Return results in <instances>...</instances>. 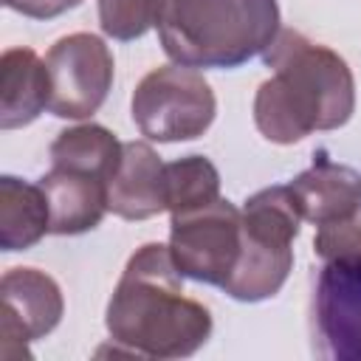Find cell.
<instances>
[{"mask_svg": "<svg viewBox=\"0 0 361 361\" xmlns=\"http://www.w3.org/2000/svg\"><path fill=\"white\" fill-rule=\"evenodd\" d=\"M274 71L257 87L254 124L274 144H296L316 130H338L355 110V79L344 56L307 39L296 28H279L262 51Z\"/></svg>", "mask_w": 361, "mask_h": 361, "instance_id": "obj_1", "label": "cell"}, {"mask_svg": "<svg viewBox=\"0 0 361 361\" xmlns=\"http://www.w3.org/2000/svg\"><path fill=\"white\" fill-rule=\"evenodd\" d=\"M104 324L113 344L144 358H186L212 336L209 307L183 296V274L161 243H147L127 259Z\"/></svg>", "mask_w": 361, "mask_h": 361, "instance_id": "obj_2", "label": "cell"}, {"mask_svg": "<svg viewBox=\"0 0 361 361\" xmlns=\"http://www.w3.org/2000/svg\"><path fill=\"white\" fill-rule=\"evenodd\" d=\"M158 39L186 68H240L279 34L276 0H161Z\"/></svg>", "mask_w": 361, "mask_h": 361, "instance_id": "obj_3", "label": "cell"}, {"mask_svg": "<svg viewBox=\"0 0 361 361\" xmlns=\"http://www.w3.org/2000/svg\"><path fill=\"white\" fill-rule=\"evenodd\" d=\"M240 214L243 248L223 290L237 302H262L285 285L293 268V240L305 217L288 183L254 192Z\"/></svg>", "mask_w": 361, "mask_h": 361, "instance_id": "obj_4", "label": "cell"}, {"mask_svg": "<svg viewBox=\"0 0 361 361\" xmlns=\"http://www.w3.org/2000/svg\"><path fill=\"white\" fill-rule=\"evenodd\" d=\"M133 121L144 138L158 144L200 138L217 113L212 85L186 65H161L133 90Z\"/></svg>", "mask_w": 361, "mask_h": 361, "instance_id": "obj_5", "label": "cell"}, {"mask_svg": "<svg viewBox=\"0 0 361 361\" xmlns=\"http://www.w3.org/2000/svg\"><path fill=\"white\" fill-rule=\"evenodd\" d=\"M240 248L243 214L231 200L217 197L209 206L172 214L169 251L186 279L223 288L240 259Z\"/></svg>", "mask_w": 361, "mask_h": 361, "instance_id": "obj_6", "label": "cell"}, {"mask_svg": "<svg viewBox=\"0 0 361 361\" xmlns=\"http://www.w3.org/2000/svg\"><path fill=\"white\" fill-rule=\"evenodd\" d=\"M51 102L56 118H90L113 87V54L96 34L76 31L51 45L45 54Z\"/></svg>", "mask_w": 361, "mask_h": 361, "instance_id": "obj_7", "label": "cell"}, {"mask_svg": "<svg viewBox=\"0 0 361 361\" xmlns=\"http://www.w3.org/2000/svg\"><path fill=\"white\" fill-rule=\"evenodd\" d=\"M0 353L28 355V344L48 336L65 313V299L54 276L37 268H11L0 279Z\"/></svg>", "mask_w": 361, "mask_h": 361, "instance_id": "obj_8", "label": "cell"}, {"mask_svg": "<svg viewBox=\"0 0 361 361\" xmlns=\"http://www.w3.org/2000/svg\"><path fill=\"white\" fill-rule=\"evenodd\" d=\"M322 353L338 361H361V257L324 259L313 293Z\"/></svg>", "mask_w": 361, "mask_h": 361, "instance_id": "obj_9", "label": "cell"}, {"mask_svg": "<svg viewBox=\"0 0 361 361\" xmlns=\"http://www.w3.org/2000/svg\"><path fill=\"white\" fill-rule=\"evenodd\" d=\"M164 161L147 141H127L107 180V209L121 220H147L166 212Z\"/></svg>", "mask_w": 361, "mask_h": 361, "instance_id": "obj_10", "label": "cell"}, {"mask_svg": "<svg viewBox=\"0 0 361 361\" xmlns=\"http://www.w3.org/2000/svg\"><path fill=\"white\" fill-rule=\"evenodd\" d=\"M299 212L313 226H324L353 214L361 206V172L327 158L324 149L313 155V164L290 183Z\"/></svg>", "mask_w": 361, "mask_h": 361, "instance_id": "obj_11", "label": "cell"}, {"mask_svg": "<svg viewBox=\"0 0 361 361\" xmlns=\"http://www.w3.org/2000/svg\"><path fill=\"white\" fill-rule=\"evenodd\" d=\"M39 186L48 200L51 234H85L96 228L107 209V183L93 175L71 172L51 166L39 178Z\"/></svg>", "mask_w": 361, "mask_h": 361, "instance_id": "obj_12", "label": "cell"}, {"mask_svg": "<svg viewBox=\"0 0 361 361\" xmlns=\"http://www.w3.org/2000/svg\"><path fill=\"white\" fill-rule=\"evenodd\" d=\"M51 102L45 59L31 48H8L0 56V127L31 124Z\"/></svg>", "mask_w": 361, "mask_h": 361, "instance_id": "obj_13", "label": "cell"}, {"mask_svg": "<svg viewBox=\"0 0 361 361\" xmlns=\"http://www.w3.org/2000/svg\"><path fill=\"white\" fill-rule=\"evenodd\" d=\"M51 231L48 200L39 183L14 175L0 178V248L25 251Z\"/></svg>", "mask_w": 361, "mask_h": 361, "instance_id": "obj_14", "label": "cell"}, {"mask_svg": "<svg viewBox=\"0 0 361 361\" xmlns=\"http://www.w3.org/2000/svg\"><path fill=\"white\" fill-rule=\"evenodd\" d=\"M121 147L124 144L107 127L90 121L62 130L54 138L48 155H51V166L93 175L107 183L121 161Z\"/></svg>", "mask_w": 361, "mask_h": 361, "instance_id": "obj_15", "label": "cell"}, {"mask_svg": "<svg viewBox=\"0 0 361 361\" xmlns=\"http://www.w3.org/2000/svg\"><path fill=\"white\" fill-rule=\"evenodd\" d=\"M166 212L180 214L220 197V172L206 155H186L164 166Z\"/></svg>", "mask_w": 361, "mask_h": 361, "instance_id": "obj_16", "label": "cell"}, {"mask_svg": "<svg viewBox=\"0 0 361 361\" xmlns=\"http://www.w3.org/2000/svg\"><path fill=\"white\" fill-rule=\"evenodd\" d=\"M161 0H99V25L107 37L130 42L158 25Z\"/></svg>", "mask_w": 361, "mask_h": 361, "instance_id": "obj_17", "label": "cell"}, {"mask_svg": "<svg viewBox=\"0 0 361 361\" xmlns=\"http://www.w3.org/2000/svg\"><path fill=\"white\" fill-rule=\"evenodd\" d=\"M313 251L322 259L361 257V206L341 220L319 226V231L313 237Z\"/></svg>", "mask_w": 361, "mask_h": 361, "instance_id": "obj_18", "label": "cell"}, {"mask_svg": "<svg viewBox=\"0 0 361 361\" xmlns=\"http://www.w3.org/2000/svg\"><path fill=\"white\" fill-rule=\"evenodd\" d=\"M82 3L85 0H3L6 8L17 11L23 17H31V20H54Z\"/></svg>", "mask_w": 361, "mask_h": 361, "instance_id": "obj_19", "label": "cell"}]
</instances>
